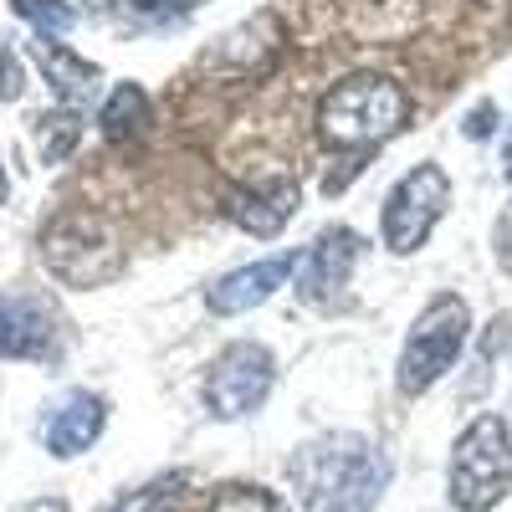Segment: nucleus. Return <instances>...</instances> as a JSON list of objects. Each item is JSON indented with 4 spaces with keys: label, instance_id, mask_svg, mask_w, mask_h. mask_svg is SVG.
<instances>
[{
    "label": "nucleus",
    "instance_id": "1",
    "mask_svg": "<svg viewBox=\"0 0 512 512\" xmlns=\"http://www.w3.org/2000/svg\"><path fill=\"white\" fill-rule=\"evenodd\" d=\"M287 482L303 512H374L390 487V461L359 431H323L292 451Z\"/></svg>",
    "mask_w": 512,
    "mask_h": 512
},
{
    "label": "nucleus",
    "instance_id": "2",
    "mask_svg": "<svg viewBox=\"0 0 512 512\" xmlns=\"http://www.w3.org/2000/svg\"><path fill=\"white\" fill-rule=\"evenodd\" d=\"M410 118V98L395 77L384 72H354L333 82L318 103V139L333 149H374L395 139Z\"/></svg>",
    "mask_w": 512,
    "mask_h": 512
},
{
    "label": "nucleus",
    "instance_id": "3",
    "mask_svg": "<svg viewBox=\"0 0 512 512\" xmlns=\"http://www.w3.org/2000/svg\"><path fill=\"white\" fill-rule=\"evenodd\" d=\"M446 492L456 512H492L512 492V425L502 415H477L456 436Z\"/></svg>",
    "mask_w": 512,
    "mask_h": 512
},
{
    "label": "nucleus",
    "instance_id": "4",
    "mask_svg": "<svg viewBox=\"0 0 512 512\" xmlns=\"http://www.w3.org/2000/svg\"><path fill=\"white\" fill-rule=\"evenodd\" d=\"M41 256L67 287H108L123 277V241L93 210H67L41 231Z\"/></svg>",
    "mask_w": 512,
    "mask_h": 512
},
{
    "label": "nucleus",
    "instance_id": "5",
    "mask_svg": "<svg viewBox=\"0 0 512 512\" xmlns=\"http://www.w3.org/2000/svg\"><path fill=\"white\" fill-rule=\"evenodd\" d=\"M466 333H472V308H466V297H456V292L431 297L425 313L410 323L400 364H395L400 395H425V390H431V384L461 359Z\"/></svg>",
    "mask_w": 512,
    "mask_h": 512
},
{
    "label": "nucleus",
    "instance_id": "6",
    "mask_svg": "<svg viewBox=\"0 0 512 512\" xmlns=\"http://www.w3.org/2000/svg\"><path fill=\"white\" fill-rule=\"evenodd\" d=\"M451 205V180L441 164H420L410 175L395 180V190L384 195V216H379V236L395 256H410L425 246V236L436 231V221Z\"/></svg>",
    "mask_w": 512,
    "mask_h": 512
},
{
    "label": "nucleus",
    "instance_id": "7",
    "mask_svg": "<svg viewBox=\"0 0 512 512\" xmlns=\"http://www.w3.org/2000/svg\"><path fill=\"white\" fill-rule=\"evenodd\" d=\"M272 384H277L272 349L246 338V344H231V349L216 354V364L205 374V405L216 420H241L272 395Z\"/></svg>",
    "mask_w": 512,
    "mask_h": 512
},
{
    "label": "nucleus",
    "instance_id": "8",
    "mask_svg": "<svg viewBox=\"0 0 512 512\" xmlns=\"http://www.w3.org/2000/svg\"><path fill=\"white\" fill-rule=\"evenodd\" d=\"M359 256H364L359 231L328 226V231L303 251V262H297V297H308V303H328V297H338V287H349Z\"/></svg>",
    "mask_w": 512,
    "mask_h": 512
},
{
    "label": "nucleus",
    "instance_id": "9",
    "mask_svg": "<svg viewBox=\"0 0 512 512\" xmlns=\"http://www.w3.org/2000/svg\"><path fill=\"white\" fill-rule=\"evenodd\" d=\"M282 47H287V26L272 11H256L221 36V47L210 52V67L236 72V77H262V72H272Z\"/></svg>",
    "mask_w": 512,
    "mask_h": 512
},
{
    "label": "nucleus",
    "instance_id": "10",
    "mask_svg": "<svg viewBox=\"0 0 512 512\" xmlns=\"http://www.w3.org/2000/svg\"><path fill=\"white\" fill-rule=\"evenodd\" d=\"M292 267H297L292 256H262V262H251V267H236V272H226L216 287L205 292V308L216 318H236V313L262 308L277 287H287Z\"/></svg>",
    "mask_w": 512,
    "mask_h": 512
},
{
    "label": "nucleus",
    "instance_id": "11",
    "mask_svg": "<svg viewBox=\"0 0 512 512\" xmlns=\"http://www.w3.org/2000/svg\"><path fill=\"white\" fill-rule=\"evenodd\" d=\"M297 210V185L277 180V185H236L226 195V216L246 231V236H277Z\"/></svg>",
    "mask_w": 512,
    "mask_h": 512
},
{
    "label": "nucleus",
    "instance_id": "12",
    "mask_svg": "<svg viewBox=\"0 0 512 512\" xmlns=\"http://www.w3.org/2000/svg\"><path fill=\"white\" fill-rule=\"evenodd\" d=\"M103 420H108V405L88 390H72L52 415H47V431H41V441H47L52 456H82L98 436H103Z\"/></svg>",
    "mask_w": 512,
    "mask_h": 512
},
{
    "label": "nucleus",
    "instance_id": "13",
    "mask_svg": "<svg viewBox=\"0 0 512 512\" xmlns=\"http://www.w3.org/2000/svg\"><path fill=\"white\" fill-rule=\"evenodd\" d=\"M31 57H36L41 77L52 82V93H57L67 108H82V103H93V98H98V82H103V72H98L93 62H82L77 52H67L62 41H52V36H36V41H31Z\"/></svg>",
    "mask_w": 512,
    "mask_h": 512
},
{
    "label": "nucleus",
    "instance_id": "14",
    "mask_svg": "<svg viewBox=\"0 0 512 512\" xmlns=\"http://www.w3.org/2000/svg\"><path fill=\"white\" fill-rule=\"evenodd\" d=\"M0 354H11V359L52 354V318L41 313L36 303H16V297H6V303H0Z\"/></svg>",
    "mask_w": 512,
    "mask_h": 512
},
{
    "label": "nucleus",
    "instance_id": "15",
    "mask_svg": "<svg viewBox=\"0 0 512 512\" xmlns=\"http://www.w3.org/2000/svg\"><path fill=\"white\" fill-rule=\"evenodd\" d=\"M144 118H149V98H144L139 82H118V88L108 93V103H103V113H98V123H103V134H108V139L139 134V123H144Z\"/></svg>",
    "mask_w": 512,
    "mask_h": 512
},
{
    "label": "nucleus",
    "instance_id": "16",
    "mask_svg": "<svg viewBox=\"0 0 512 512\" xmlns=\"http://www.w3.org/2000/svg\"><path fill=\"white\" fill-rule=\"evenodd\" d=\"M77 139H82V113L77 108H57V113H41L36 118V149H41V159H47V164L67 159L77 149Z\"/></svg>",
    "mask_w": 512,
    "mask_h": 512
},
{
    "label": "nucleus",
    "instance_id": "17",
    "mask_svg": "<svg viewBox=\"0 0 512 512\" xmlns=\"http://www.w3.org/2000/svg\"><path fill=\"white\" fill-rule=\"evenodd\" d=\"M11 6H16V16H21L26 26H36L41 36H62V31L77 26V11L62 6V0H11Z\"/></svg>",
    "mask_w": 512,
    "mask_h": 512
},
{
    "label": "nucleus",
    "instance_id": "18",
    "mask_svg": "<svg viewBox=\"0 0 512 512\" xmlns=\"http://www.w3.org/2000/svg\"><path fill=\"white\" fill-rule=\"evenodd\" d=\"M210 512H287V507L262 487H226L216 502H210Z\"/></svg>",
    "mask_w": 512,
    "mask_h": 512
},
{
    "label": "nucleus",
    "instance_id": "19",
    "mask_svg": "<svg viewBox=\"0 0 512 512\" xmlns=\"http://www.w3.org/2000/svg\"><path fill=\"white\" fill-rule=\"evenodd\" d=\"M113 512H169V482H159V487H144L139 497L118 502Z\"/></svg>",
    "mask_w": 512,
    "mask_h": 512
},
{
    "label": "nucleus",
    "instance_id": "20",
    "mask_svg": "<svg viewBox=\"0 0 512 512\" xmlns=\"http://www.w3.org/2000/svg\"><path fill=\"white\" fill-rule=\"evenodd\" d=\"M492 246H497V262L512 272V205H502V216L492 226Z\"/></svg>",
    "mask_w": 512,
    "mask_h": 512
},
{
    "label": "nucleus",
    "instance_id": "21",
    "mask_svg": "<svg viewBox=\"0 0 512 512\" xmlns=\"http://www.w3.org/2000/svg\"><path fill=\"white\" fill-rule=\"evenodd\" d=\"M21 98V72H16V57L0 47V103H11Z\"/></svg>",
    "mask_w": 512,
    "mask_h": 512
},
{
    "label": "nucleus",
    "instance_id": "22",
    "mask_svg": "<svg viewBox=\"0 0 512 512\" xmlns=\"http://www.w3.org/2000/svg\"><path fill=\"white\" fill-rule=\"evenodd\" d=\"M487 128H492V103H482V108L472 113V123H466V134H472V139H487Z\"/></svg>",
    "mask_w": 512,
    "mask_h": 512
},
{
    "label": "nucleus",
    "instance_id": "23",
    "mask_svg": "<svg viewBox=\"0 0 512 512\" xmlns=\"http://www.w3.org/2000/svg\"><path fill=\"white\" fill-rule=\"evenodd\" d=\"M11 512H67V502H62V497H36V502L11 507Z\"/></svg>",
    "mask_w": 512,
    "mask_h": 512
},
{
    "label": "nucleus",
    "instance_id": "24",
    "mask_svg": "<svg viewBox=\"0 0 512 512\" xmlns=\"http://www.w3.org/2000/svg\"><path fill=\"white\" fill-rule=\"evenodd\" d=\"M502 180H512V123H507V134H502Z\"/></svg>",
    "mask_w": 512,
    "mask_h": 512
},
{
    "label": "nucleus",
    "instance_id": "25",
    "mask_svg": "<svg viewBox=\"0 0 512 512\" xmlns=\"http://www.w3.org/2000/svg\"><path fill=\"white\" fill-rule=\"evenodd\" d=\"M6 195H11V180H6V169H0V205H6Z\"/></svg>",
    "mask_w": 512,
    "mask_h": 512
},
{
    "label": "nucleus",
    "instance_id": "26",
    "mask_svg": "<svg viewBox=\"0 0 512 512\" xmlns=\"http://www.w3.org/2000/svg\"><path fill=\"white\" fill-rule=\"evenodd\" d=\"M139 6H159V0H139Z\"/></svg>",
    "mask_w": 512,
    "mask_h": 512
},
{
    "label": "nucleus",
    "instance_id": "27",
    "mask_svg": "<svg viewBox=\"0 0 512 512\" xmlns=\"http://www.w3.org/2000/svg\"><path fill=\"white\" fill-rule=\"evenodd\" d=\"M507 11H512V0H507Z\"/></svg>",
    "mask_w": 512,
    "mask_h": 512
},
{
    "label": "nucleus",
    "instance_id": "28",
    "mask_svg": "<svg viewBox=\"0 0 512 512\" xmlns=\"http://www.w3.org/2000/svg\"><path fill=\"white\" fill-rule=\"evenodd\" d=\"M0 303H6V297H0Z\"/></svg>",
    "mask_w": 512,
    "mask_h": 512
}]
</instances>
